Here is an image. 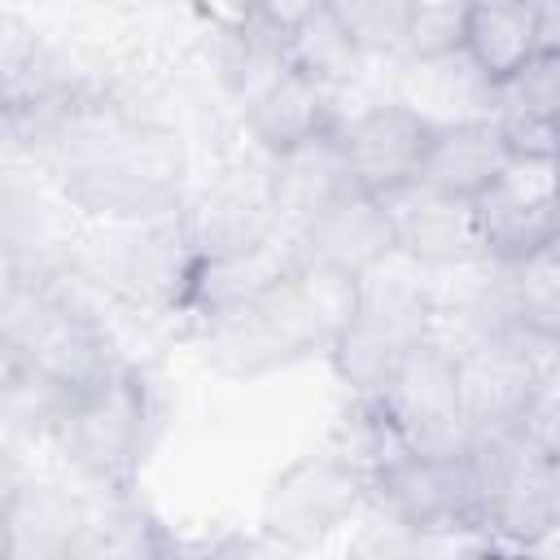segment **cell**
Here are the masks:
<instances>
[{
	"label": "cell",
	"mask_w": 560,
	"mask_h": 560,
	"mask_svg": "<svg viewBox=\"0 0 560 560\" xmlns=\"http://www.w3.org/2000/svg\"><path fill=\"white\" fill-rule=\"evenodd\" d=\"M4 346H9V363H22L26 372L52 381L66 394L114 372L101 328L88 315H79L70 302H61L57 293L35 289V284L9 289Z\"/></svg>",
	"instance_id": "1"
},
{
	"label": "cell",
	"mask_w": 560,
	"mask_h": 560,
	"mask_svg": "<svg viewBox=\"0 0 560 560\" xmlns=\"http://www.w3.org/2000/svg\"><path fill=\"white\" fill-rule=\"evenodd\" d=\"M144 424H149L144 385L131 372L114 368L101 381L66 394L52 433L88 477L122 481L144 451Z\"/></svg>",
	"instance_id": "2"
},
{
	"label": "cell",
	"mask_w": 560,
	"mask_h": 560,
	"mask_svg": "<svg viewBox=\"0 0 560 560\" xmlns=\"http://www.w3.org/2000/svg\"><path fill=\"white\" fill-rule=\"evenodd\" d=\"M455 359H459V402L472 433L521 424L538 402L551 363H560L556 350L525 337L516 324L455 350Z\"/></svg>",
	"instance_id": "3"
},
{
	"label": "cell",
	"mask_w": 560,
	"mask_h": 560,
	"mask_svg": "<svg viewBox=\"0 0 560 560\" xmlns=\"http://www.w3.org/2000/svg\"><path fill=\"white\" fill-rule=\"evenodd\" d=\"M376 402L416 451L455 455L472 438L459 402V359L438 337H420L416 346H407Z\"/></svg>",
	"instance_id": "4"
},
{
	"label": "cell",
	"mask_w": 560,
	"mask_h": 560,
	"mask_svg": "<svg viewBox=\"0 0 560 560\" xmlns=\"http://www.w3.org/2000/svg\"><path fill=\"white\" fill-rule=\"evenodd\" d=\"M486 254L512 262L560 236V158L512 153L508 171L477 197Z\"/></svg>",
	"instance_id": "5"
},
{
	"label": "cell",
	"mask_w": 560,
	"mask_h": 560,
	"mask_svg": "<svg viewBox=\"0 0 560 560\" xmlns=\"http://www.w3.org/2000/svg\"><path fill=\"white\" fill-rule=\"evenodd\" d=\"M368 499L402 529H477L464 459L407 446L368 477Z\"/></svg>",
	"instance_id": "6"
},
{
	"label": "cell",
	"mask_w": 560,
	"mask_h": 560,
	"mask_svg": "<svg viewBox=\"0 0 560 560\" xmlns=\"http://www.w3.org/2000/svg\"><path fill=\"white\" fill-rule=\"evenodd\" d=\"M394 214V236L398 249L420 262L424 271H446V267H477L486 262V236H481V214L477 201L451 197L429 188L424 179L398 188L385 197Z\"/></svg>",
	"instance_id": "7"
},
{
	"label": "cell",
	"mask_w": 560,
	"mask_h": 560,
	"mask_svg": "<svg viewBox=\"0 0 560 560\" xmlns=\"http://www.w3.org/2000/svg\"><path fill=\"white\" fill-rule=\"evenodd\" d=\"M363 499H368V481L337 451H319L276 477L262 521L284 542H311L332 525H341Z\"/></svg>",
	"instance_id": "8"
},
{
	"label": "cell",
	"mask_w": 560,
	"mask_h": 560,
	"mask_svg": "<svg viewBox=\"0 0 560 560\" xmlns=\"http://www.w3.org/2000/svg\"><path fill=\"white\" fill-rule=\"evenodd\" d=\"M337 136H341L354 184L376 197H389L424 175L433 122L420 118L402 101H385V105L363 109L346 127H337Z\"/></svg>",
	"instance_id": "9"
},
{
	"label": "cell",
	"mask_w": 560,
	"mask_h": 560,
	"mask_svg": "<svg viewBox=\"0 0 560 560\" xmlns=\"http://www.w3.org/2000/svg\"><path fill=\"white\" fill-rule=\"evenodd\" d=\"M298 254L341 267L350 276L376 271L389 254H398L394 214H389L385 197L350 184L346 192H337L328 206H319L298 228Z\"/></svg>",
	"instance_id": "10"
},
{
	"label": "cell",
	"mask_w": 560,
	"mask_h": 560,
	"mask_svg": "<svg viewBox=\"0 0 560 560\" xmlns=\"http://www.w3.org/2000/svg\"><path fill=\"white\" fill-rule=\"evenodd\" d=\"M245 127L249 136L276 158L293 144H306L324 131H337L332 122V88H324L319 79L293 70L289 61L267 74L249 101H245Z\"/></svg>",
	"instance_id": "11"
},
{
	"label": "cell",
	"mask_w": 560,
	"mask_h": 560,
	"mask_svg": "<svg viewBox=\"0 0 560 560\" xmlns=\"http://www.w3.org/2000/svg\"><path fill=\"white\" fill-rule=\"evenodd\" d=\"M512 162V144L499 127V118H464L433 127L429 158H424V184L451 197L477 201Z\"/></svg>",
	"instance_id": "12"
},
{
	"label": "cell",
	"mask_w": 560,
	"mask_h": 560,
	"mask_svg": "<svg viewBox=\"0 0 560 560\" xmlns=\"http://www.w3.org/2000/svg\"><path fill=\"white\" fill-rule=\"evenodd\" d=\"M398 101L411 105L433 127H442V122H451L446 105H455V122H464L468 114L490 118L494 114V83L472 66V57L464 48L442 52V57H407Z\"/></svg>",
	"instance_id": "13"
},
{
	"label": "cell",
	"mask_w": 560,
	"mask_h": 560,
	"mask_svg": "<svg viewBox=\"0 0 560 560\" xmlns=\"http://www.w3.org/2000/svg\"><path fill=\"white\" fill-rule=\"evenodd\" d=\"M350 184H354V175H350L341 136L337 131H324V136H315L306 144H293V149L276 153L271 201H276V210L284 219H293L302 228L319 206H328Z\"/></svg>",
	"instance_id": "14"
},
{
	"label": "cell",
	"mask_w": 560,
	"mask_h": 560,
	"mask_svg": "<svg viewBox=\"0 0 560 560\" xmlns=\"http://www.w3.org/2000/svg\"><path fill=\"white\" fill-rule=\"evenodd\" d=\"M499 267H503L508 319L525 337H534L560 354V236L512 258V262H499Z\"/></svg>",
	"instance_id": "15"
},
{
	"label": "cell",
	"mask_w": 560,
	"mask_h": 560,
	"mask_svg": "<svg viewBox=\"0 0 560 560\" xmlns=\"http://www.w3.org/2000/svg\"><path fill=\"white\" fill-rule=\"evenodd\" d=\"M464 52L472 66L499 88L512 79L534 52H538V22L529 0H503V4H472L468 31H464Z\"/></svg>",
	"instance_id": "16"
},
{
	"label": "cell",
	"mask_w": 560,
	"mask_h": 560,
	"mask_svg": "<svg viewBox=\"0 0 560 560\" xmlns=\"http://www.w3.org/2000/svg\"><path fill=\"white\" fill-rule=\"evenodd\" d=\"M363 48L359 39L341 26V18L324 4L319 13H311L306 22H298L293 31H284V61L311 79H319L324 88H341L359 74L363 66Z\"/></svg>",
	"instance_id": "17"
},
{
	"label": "cell",
	"mask_w": 560,
	"mask_h": 560,
	"mask_svg": "<svg viewBox=\"0 0 560 560\" xmlns=\"http://www.w3.org/2000/svg\"><path fill=\"white\" fill-rule=\"evenodd\" d=\"M328 9L341 18V26L359 39L368 57L407 48L411 0H328Z\"/></svg>",
	"instance_id": "18"
},
{
	"label": "cell",
	"mask_w": 560,
	"mask_h": 560,
	"mask_svg": "<svg viewBox=\"0 0 560 560\" xmlns=\"http://www.w3.org/2000/svg\"><path fill=\"white\" fill-rule=\"evenodd\" d=\"M468 0H411V26H407V57H442L464 48L468 31Z\"/></svg>",
	"instance_id": "19"
},
{
	"label": "cell",
	"mask_w": 560,
	"mask_h": 560,
	"mask_svg": "<svg viewBox=\"0 0 560 560\" xmlns=\"http://www.w3.org/2000/svg\"><path fill=\"white\" fill-rule=\"evenodd\" d=\"M188 4H192V13L201 22H210L219 35H232V39L267 26L262 0H188Z\"/></svg>",
	"instance_id": "20"
},
{
	"label": "cell",
	"mask_w": 560,
	"mask_h": 560,
	"mask_svg": "<svg viewBox=\"0 0 560 560\" xmlns=\"http://www.w3.org/2000/svg\"><path fill=\"white\" fill-rule=\"evenodd\" d=\"M328 0H262V9H267V22L276 26V31H293L298 22H306L311 13H319Z\"/></svg>",
	"instance_id": "21"
},
{
	"label": "cell",
	"mask_w": 560,
	"mask_h": 560,
	"mask_svg": "<svg viewBox=\"0 0 560 560\" xmlns=\"http://www.w3.org/2000/svg\"><path fill=\"white\" fill-rule=\"evenodd\" d=\"M529 4H534V22H538V48L560 52V0H529Z\"/></svg>",
	"instance_id": "22"
},
{
	"label": "cell",
	"mask_w": 560,
	"mask_h": 560,
	"mask_svg": "<svg viewBox=\"0 0 560 560\" xmlns=\"http://www.w3.org/2000/svg\"><path fill=\"white\" fill-rule=\"evenodd\" d=\"M468 4H503V0H468Z\"/></svg>",
	"instance_id": "23"
}]
</instances>
